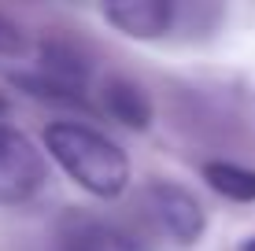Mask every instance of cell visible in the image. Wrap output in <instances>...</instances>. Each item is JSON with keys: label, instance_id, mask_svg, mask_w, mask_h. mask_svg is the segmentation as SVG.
<instances>
[{"label": "cell", "instance_id": "4", "mask_svg": "<svg viewBox=\"0 0 255 251\" xmlns=\"http://www.w3.org/2000/svg\"><path fill=\"white\" fill-rule=\"evenodd\" d=\"M56 251H140L137 237L100 214L70 211L56 226Z\"/></svg>", "mask_w": 255, "mask_h": 251}, {"label": "cell", "instance_id": "8", "mask_svg": "<svg viewBox=\"0 0 255 251\" xmlns=\"http://www.w3.org/2000/svg\"><path fill=\"white\" fill-rule=\"evenodd\" d=\"M0 52H7V56L22 52V33H19V26L7 22L4 15H0Z\"/></svg>", "mask_w": 255, "mask_h": 251}, {"label": "cell", "instance_id": "2", "mask_svg": "<svg viewBox=\"0 0 255 251\" xmlns=\"http://www.w3.org/2000/svg\"><path fill=\"white\" fill-rule=\"evenodd\" d=\"M137 203H140V214L148 218V226L166 233L174 244L185 248L204 237V226H207L204 207L196 203V196L189 188L174 185V181H152V185L140 188Z\"/></svg>", "mask_w": 255, "mask_h": 251}, {"label": "cell", "instance_id": "5", "mask_svg": "<svg viewBox=\"0 0 255 251\" xmlns=\"http://www.w3.org/2000/svg\"><path fill=\"white\" fill-rule=\"evenodd\" d=\"M104 19L129 37H159L174 26L178 7L166 0H126V4H108Z\"/></svg>", "mask_w": 255, "mask_h": 251}, {"label": "cell", "instance_id": "7", "mask_svg": "<svg viewBox=\"0 0 255 251\" xmlns=\"http://www.w3.org/2000/svg\"><path fill=\"white\" fill-rule=\"evenodd\" d=\"M204 177L215 192H222L226 200L237 203H255V170L237 167V163H207Z\"/></svg>", "mask_w": 255, "mask_h": 251}, {"label": "cell", "instance_id": "6", "mask_svg": "<svg viewBox=\"0 0 255 251\" xmlns=\"http://www.w3.org/2000/svg\"><path fill=\"white\" fill-rule=\"evenodd\" d=\"M100 103L104 111H108L115 122L129 126V129H144L148 118H152V100H148V92L140 89L137 82H129V78H104L100 85Z\"/></svg>", "mask_w": 255, "mask_h": 251}, {"label": "cell", "instance_id": "3", "mask_svg": "<svg viewBox=\"0 0 255 251\" xmlns=\"http://www.w3.org/2000/svg\"><path fill=\"white\" fill-rule=\"evenodd\" d=\"M45 177L48 170L41 148L15 126L0 122V203H26L37 196Z\"/></svg>", "mask_w": 255, "mask_h": 251}, {"label": "cell", "instance_id": "9", "mask_svg": "<svg viewBox=\"0 0 255 251\" xmlns=\"http://www.w3.org/2000/svg\"><path fill=\"white\" fill-rule=\"evenodd\" d=\"M241 251H255V237H252V240H244V244H241Z\"/></svg>", "mask_w": 255, "mask_h": 251}, {"label": "cell", "instance_id": "1", "mask_svg": "<svg viewBox=\"0 0 255 251\" xmlns=\"http://www.w3.org/2000/svg\"><path fill=\"white\" fill-rule=\"evenodd\" d=\"M48 155L93 196H119L129 185V159L108 133L85 122H52L45 129Z\"/></svg>", "mask_w": 255, "mask_h": 251}]
</instances>
